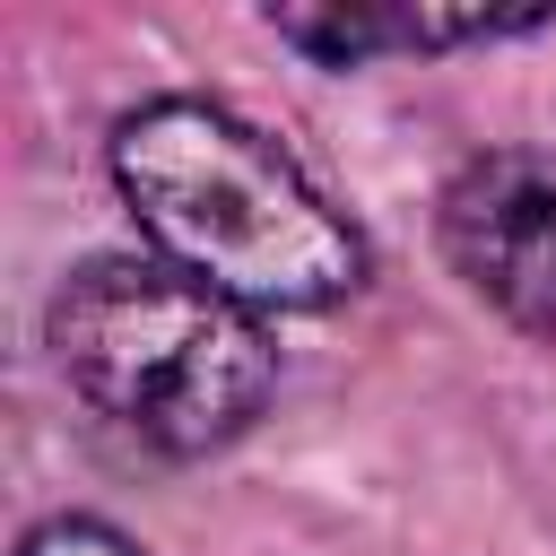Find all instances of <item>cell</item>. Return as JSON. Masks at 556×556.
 <instances>
[{"mask_svg": "<svg viewBox=\"0 0 556 556\" xmlns=\"http://www.w3.org/2000/svg\"><path fill=\"white\" fill-rule=\"evenodd\" d=\"M113 182L156 261L208 278L252 313H313L365 278V243L304 182V165L226 104L165 96L113 130Z\"/></svg>", "mask_w": 556, "mask_h": 556, "instance_id": "6da1fadb", "label": "cell"}, {"mask_svg": "<svg viewBox=\"0 0 556 556\" xmlns=\"http://www.w3.org/2000/svg\"><path fill=\"white\" fill-rule=\"evenodd\" d=\"M52 356L96 417H113L156 452L235 443L278 382L261 313L156 252L87 261L52 295Z\"/></svg>", "mask_w": 556, "mask_h": 556, "instance_id": "7a4b0ae2", "label": "cell"}, {"mask_svg": "<svg viewBox=\"0 0 556 556\" xmlns=\"http://www.w3.org/2000/svg\"><path fill=\"white\" fill-rule=\"evenodd\" d=\"M443 252L513 330L556 339V156H469L443 182Z\"/></svg>", "mask_w": 556, "mask_h": 556, "instance_id": "3957f363", "label": "cell"}, {"mask_svg": "<svg viewBox=\"0 0 556 556\" xmlns=\"http://www.w3.org/2000/svg\"><path fill=\"white\" fill-rule=\"evenodd\" d=\"M17 556H139L122 530H104V521H43Z\"/></svg>", "mask_w": 556, "mask_h": 556, "instance_id": "277c9868", "label": "cell"}]
</instances>
